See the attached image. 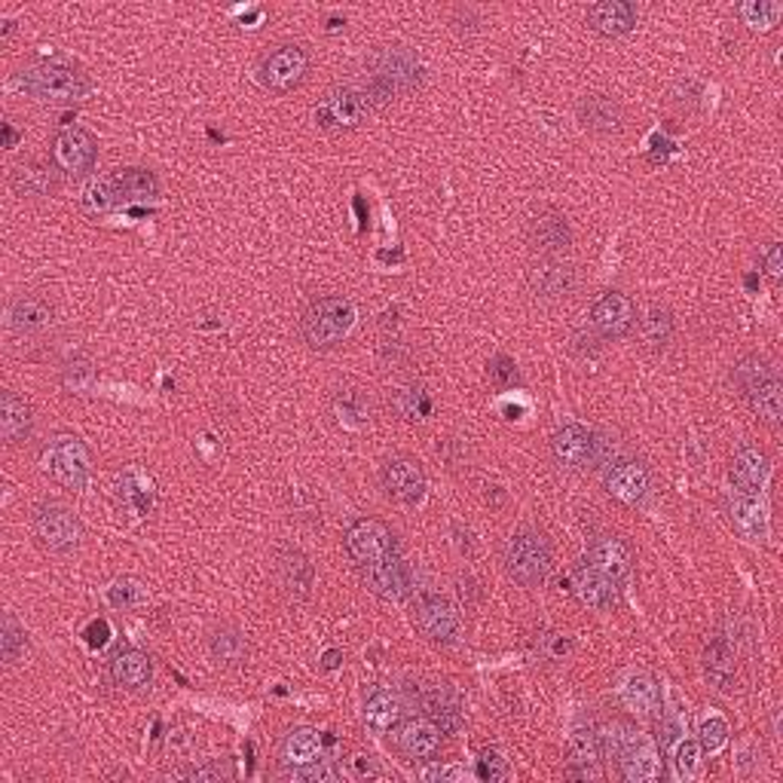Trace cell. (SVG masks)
<instances>
[{
    "mask_svg": "<svg viewBox=\"0 0 783 783\" xmlns=\"http://www.w3.org/2000/svg\"><path fill=\"white\" fill-rule=\"evenodd\" d=\"M15 90L31 95L34 102L68 105V102H80L86 95L90 80H86V74H80L77 68H71V65L49 61V65H34V68L15 77Z\"/></svg>",
    "mask_w": 783,
    "mask_h": 783,
    "instance_id": "1",
    "label": "cell"
},
{
    "mask_svg": "<svg viewBox=\"0 0 783 783\" xmlns=\"http://www.w3.org/2000/svg\"><path fill=\"white\" fill-rule=\"evenodd\" d=\"M355 328V306L347 297H322L303 313V340L313 349L340 347Z\"/></svg>",
    "mask_w": 783,
    "mask_h": 783,
    "instance_id": "2",
    "label": "cell"
},
{
    "mask_svg": "<svg viewBox=\"0 0 783 783\" xmlns=\"http://www.w3.org/2000/svg\"><path fill=\"white\" fill-rule=\"evenodd\" d=\"M505 570L517 585L539 587L551 573V545L536 529L514 533L505 548Z\"/></svg>",
    "mask_w": 783,
    "mask_h": 783,
    "instance_id": "3",
    "label": "cell"
},
{
    "mask_svg": "<svg viewBox=\"0 0 783 783\" xmlns=\"http://www.w3.org/2000/svg\"><path fill=\"white\" fill-rule=\"evenodd\" d=\"M31 529H34V539L40 542V548L52 551V554H71L80 545V536H83L74 512L65 509L61 502L37 505L34 517H31Z\"/></svg>",
    "mask_w": 783,
    "mask_h": 783,
    "instance_id": "4",
    "label": "cell"
},
{
    "mask_svg": "<svg viewBox=\"0 0 783 783\" xmlns=\"http://www.w3.org/2000/svg\"><path fill=\"white\" fill-rule=\"evenodd\" d=\"M46 475L68 490H83L90 478V451L77 435H59L49 441L44 453Z\"/></svg>",
    "mask_w": 783,
    "mask_h": 783,
    "instance_id": "5",
    "label": "cell"
},
{
    "mask_svg": "<svg viewBox=\"0 0 783 783\" xmlns=\"http://www.w3.org/2000/svg\"><path fill=\"white\" fill-rule=\"evenodd\" d=\"M413 618L422 636L435 646H453L459 640V612L444 594L437 591H422L413 603Z\"/></svg>",
    "mask_w": 783,
    "mask_h": 783,
    "instance_id": "6",
    "label": "cell"
},
{
    "mask_svg": "<svg viewBox=\"0 0 783 783\" xmlns=\"http://www.w3.org/2000/svg\"><path fill=\"white\" fill-rule=\"evenodd\" d=\"M306 71H309V56L303 52L301 46L285 44L260 61L257 80H260L264 90L285 95V92H294L301 86L306 80Z\"/></svg>",
    "mask_w": 783,
    "mask_h": 783,
    "instance_id": "7",
    "label": "cell"
},
{
    "mask_svg": "<svg viewBox=\"0 0 783 783\" xmlns=\"http://www.w3.org/2000/svg\"><path fill=\"white\" fill-rule=\"evenodd\" d=\"M52 166L59 168L68 178H83L95 168V156H98V141L92 132L80 129V126H68L59 136L52 138Z\"/></svg>",
    "mask_w": 783,
    "mask_h": 783,
    "instance_id": "8",
    "label": "cell"
},
{
    "mask_svg": "<svg viewBox=\"0 0 783 783\" xmlns=\"http://www.w3.org/2000/svg\"><path fill=\"white\" fill-rule=\"evenodd\" d=\"M343 545H347L349 558L355 560L359 566L398 554L395 533H392L383 521H377V517H359V521H352L347 536H343Z\"/></svg>",
    "mask_w": 783,
    "mask_h": 783,
    "instance_id": "9",
    "label": "cell"
},
{
    "mask_svg": "<svg viewBox=\"0 0 783 783\" xmlns=\"http://www.w3.org/2000/svg\"><path fill=\"white\" fill-rule=\"evenodd\" d=\"M551 451H554V456L563 466L570 468L600 466L603 453H606V441L594 435L582 422H570V425H563V429L554 432Z\"/></svg>",
    "mask_w": 783,
    "mask_h": 783,
    "instance_id": "10",
    "label": "cell"
},
{
    "mask_svg": "<svg viewBox=\"0 0 783 783\" xmlns=\"http://www.w3.org/2000/svg\"><path fill=\"white\" fill-rule=\"evenodd\" d=\"M367 114V98L359 90H334L328 92L313 110L318 129L325 132H349L364 120Z\"/></svg>",
    "mask_w": 783,
    "mask_h": 783,
    "instance_id": "11",
    "label": "cell"
},
{
    "mask_svg": "<svg viewBox=\"0 0 783 783\" xmlns=\"http://www.w3.org/2000/svg\"><path fill=\"white\" fill-rule=\"evenodd\" d=\"M386 496L401 505H420L425 499V471L413 456H389L379 468Z\"/></svg>",
    "mask_w": 783,
    "mask_h": 783,
    "instance_id": "12",
    "label": "cell"
},
{
    "mask_svg": "<svg viewBox=\"0 0 783 783\" xmlns=\"http://www.w3.org/2000/svg\"><path fill=\"white\" fill-rule=\"evenodd\" d=\"M362 570L364 585L371 587L377 597L389 603H401L410 597L413 591V573L407 566V560L401 554H392V558L374 560V563H364Z\"/></svg>",
    "mask_w": 783,
    "mask_h": 783,
    "instance_id": "13",
    "label": "cell"
},
{
    "mask_svg": "<svg viewBox=\"0 0 783 783\" xmlns=\"http://www.w3.org/2000/svg\"><path fill=\"white\" fill-rule=\"evenodd\" d=\"M618 771L621 778L631 783H652L662 774V753L655 747V740L648 735L633 732L631 738L624 740V747L616 753Z\"/></svg>",
    "mask_w": 783,
    "mask_h": 783,
    "instance_id": "14",
    "label": "cell"
},
{
    "mask_svg": "<svg viewBox=\"0 0 783 783\" xmlns=\"http://www.w3.org/2000/svg\"><path fill=\"white\" fill-rule=\"evenodd\" d=\"M591 325L606 340H618V337L631 334V328L636 325L633 301L621 291H606L591 306Z\"/></svg>",
    "mask_w": 783,
    "mask_h": 783,
    "instance_id": "15",
    "label": "cell"
},
{
    "mask_svg": "<svg viewBox=\"0 0 783 783\" xmlns=\"http://www.w3.org/2000/svg\"><path fill=\"white\" fill-rule=\"evenodd\" d=\"M527 282L529 291H533L536 297H542V301H563V297H570L575 291L579 276H575L573 264H566V260H560V257H542L539 264H533Z\"/></svg>",
    "mask_w": 783,
    "mask_h": 783,
    "instance_id": "16",
    "label": "cell"
},
{
    "mask_svg": "<svg viewBox=\"0 0 783 783\" xmlns=\"http://www.w3.org/2000/svg\"><path fill=\"white\" fill-rule=\"evenodd\" d=\"M600 732L594 725H579L570 735V747H566V774L579 778V781H591L600 774Z\"/></svg>",
    "mask_w": 783,
    "mask_h": 783,
    "instance_id": "17",
    "label": "cell"
},
{
    "mask_svg": "<svg viewBox=\"0 0 783 783\" xmlns=\"http://www.w3.org/2000/svg\"><path fill=\"white\" fill-rule=\"evenodd\" d=\"M616 698L633 713L640 716H648L658 710V679L646 674V670H624L621 677L616 679Z\"/></svg>",
    "mask_w": 783,
    "mask_h": 783,
    "instance_id": "18",
    "label": "cell"
},
{
    "mask_svg": "<svg viewBox=\"0 0 783 783\" xmlns=\"http://www.w3.org/2000/svg\"><path fill=\"white\" fill-rule=\"evenodd\" d=\"M529 245H533V252H539L545 257H560L573 245L570 221L560 211H542L529 224Z\"/></svg>",
    "mask_w": 783,
    "mask_h": 783,
    "instance_id": "19",
    "label": "cell"
},
{
    "mask_svg": "<svg viewBox=\"0 0 783 783\" xmlns=\"http://www.w3.org/2000/svg\"><path fill=\"white\" fill-rule=\"evenodd\" d=\"M587 560L594 570H600L603 575H609L612 582L628 579L633 570V554L624 539L618 536H597L591 548H587Z\"/></svg>",
    "mask_w": 783,
    "mask_h": 783,
    "instance_id": "20",
    "label": "cell"
},
{
    "mask_svg": "<svg viewBox=\"0 0 783 783\" xmlns=\"http://www.w3.org/2000/svg\"><path fill=\"white\" fill-rule=\"evenodd\" d=\"M420 708L425 713V720L437 725L441 735H459L463 725H466L463 704L451 689H425L420 694Z\"/></svg>",
    "mask_w": 783,
    "mask_h": 783,
    "instance_id": "21",
    "label": "cell"
},
{
    "mask_svg": "<svg viewBox=\"0 0 783 783\" xmlns=\"http://www.w3.org/2000/svg\"><path fill=\"white\" fill-rule=\"evenodd\" d=\"M570 587L579 600L591 609H612L616 606V582L600 570H594L591 563H579L570 573Z\"/></svg>",
    "mask_w": 783,
    "mask_h": 783,
    "instance_id": "22",
    "label": "cell"
},
{
    "mask_svg": "<svg viewBox=\"0 0 783 783\" xmlns=\"http://www.w3.org/2000/svg\"><path fill=\"white\" fill-rule=\"evenodd\" d=\"M704 674L720 689V692H735L738 689V652L725 640V636H713L704 648Z\"/></svg>",
    "mask_w": 783,
    "mask_h": 783,
    "instance_id": "23",
    "label": "cell"
},
{
    "mask_svg": "<svg viewBox=\"0 0 783 783\" xmlns=\"http://www.w3.org/2000/svg\"><path fill=\"white\" fill-rule=\"evenodd\" d=\"M587 25L600 37H624L636 28V7L628 0H600L587 10Z\"/></svg>",
    "mask_w": 783,
    "mask_h": 783,
    "instance_id": "24",
    "label": "cell"
},
{
    "mask_svg": "<svg viewBox=\"0 0 783 783\" xmlns=\"http://www.w3.org/2000/svg\"><path fill=\"white\" fill-rule=\"evenodd\" d=\"M7 322H10V328H13L15 334L37 337V334L52 328V306H49L44 297H37V294H22V297H15V301L10 303Z\"/></svg>",
    "mask_w": 783,
    "mask_h": 783,
    "instance_id": "25",
    "label": "cell"
},
{
    "mask_svg": "<svg viewBox=\"0 0 783 783\" xmlns=\"http://www.w3.org/2000/svg\"><path fill=\"white\" fill-rule=\"evenodd\" d=\"M769 453L762 451V447H756V444L740 447V451L735 453V459H732V481H735L740 493H753L756 496V493L766 487V481H769Z\"/></svg>",
    "mask_w": 783,
    "mask_h": 783,
    "instance_id": "26",
    "label": "cell"
},
{
    "mask_svg": "<svg viewBox=\"0 0 783 783\" xmlns=\"http://www.w3.org/2000/svg\"><path fill=\"white\" fill-rule=\"evenodd\" d=\"M579 120L591 132H600V136H612L621 129L624 122V110L618 105L612 95H603V92H591L579 102Z\"/></svg>",
    "mask_w": 783,
    "mask_h": 783,
    "instance_id": "27",
    "label": "cell"
},
{
    "mask_svg": "<svg viewBox=\"0 0 783 783\" xmlns=\"http://www.w3.org/2000/svg\"><path fill=\"white\" fill-rule=\"evenodd\" d=\"M395 747L407 759H432L441 750V732L429 720H407V723H398Z\"/></svg>",
    "mask_w": 783,
    "mask_h": 783,
    "instance_id": "28",
    "label": "cell"
},
{
    "mask_svg": "<svg viewBox=\"0 0 783 783\" xmlns=\"http://www.w3.org/2000/svg\"><path fill=\"white\" fill-rule=\"evenodd\" d=\"M606 490H609V496H616L624 505H640L648 493V471L633 459L616 463L612 471L606 475Z\"/></svg>",
    "mask_w": 783,
    "mask_h": 783,
    "instance_id": "29",
    "label": "cell"
},
{
    "mask_svg": "<svg viewBox=\"0 0 783 783\" xmlns=\"http://www.w3.org/2000/svg\"><path fill=\"white\" fill-rule=\"evenodd\" d=\"M728 517L732 524L738 529L744 539H753V542H766L769 536V517H766V509L762 502L753 496V493H735L728 499Z\"/></svg>",
    "mask_w": 783,
    "mask_h": 783,
    "instance_id": "30",
    "label": "cell"
},
{
    "mask_svg": "<svg viewBox=\"0 0 783 783\" xmlns=\"http://www.w3.org/2000/svg\"><path fill=\"white\" fill-rule=\"evenodd\" d=\"M34 429V413H31V405L15 395V392H3L0 395V437L7 444H19L25 441Z\"/></svg>",
    "mask_w": 783,
    "mask_h": 783,
    "instance_id": "31",
    "label": "cell"
},
{
    "mask_svg": "<svg viewBox=\"0 0 783 783\" xmlns=\"http://www.w3.org/2000/svg\"><path fill=\"white\" fill-rule=\"evenodd\" d=\"M401 698L392 692L389 686H377L371 689V694L364 698V725L374 728V732H389L395 725L401 723Z\"/></svg>",
    "mask_w": 783,
    "mask_h": 783,
    "instance_id": "32",
    "label": "cell"
},
{
    "mask_svg": "<svg viewBox=\"0 0 783 783\" xmlns=\"http://www.w3.org/2000/svg\"><path fill=\"white\" fill-rule=\"evenodd\" d=\"M377 83L386 92H405L413 90L420 83V65L407 52H392L383 56L377 68Z\"/></svg>",
    "mask_w": 783,
    "mask_h": 783,
    "instance_id": "33",
    "label": "cell"
},
{
    "mask_svg": "<svg viewBox=\"0 0 783 783\" xmlns=\"http://www.w3.org/2000/svg\"><path fill=\"white\" fill-rule=\"evenodd\" d=\"M110 677L122 689H144L153 677L151 658L138 648H122L110 662Z\"/></svg>",
    "mask_w": 783,
    "mask_h": 783,
    "instance_id": "34",
    "label": "cell"
},
{
    "mask_svg": "<svg viewBox=\"0 0 783 783\" xmlns=\"http://www.w3.org/2000/svg\"><path fill=\"white\" fill-rule=\"evenodd\" d=\"M322 759V735L316 728H291L282 740V762L288 769H303Z\"/></svg>",
    "mask_w": 783,
    "mask_h": 783,
    "instance_id": "35",
    "label": "cell"
},
{
    "mask_svg": "<svg viewBox=\"0 0 783 783\" xmlns=\"http://www.w3.org/2000/svg\"><path fill=\"white\" fill-rule=\"evenodd\" d=\"M110 178H114V187L120 196V206H126V202H151L160 194V182L148 168H117Z\"/></svg>",
    "mask_w": 783,
    "mask_h": 783,
    "instance_id": "36",
    "label": "cell"
},
{
    "mask_svg": "<svg viewBox=\"0 0 783 783\" xmlns=\"http://www.w3.org/2000/svg\"><path fill=\"white\" fill-rule=\"evenodd\" d=\"M747 398V405L753 407V413L759 417L762 422H769V425H778L783 417V383L778 377V371L769 374V377L762 379L759 386L744 395Z\"/></svg>",
    "mask_w": 783,
    "mask_h": 783,
    "instance_id": "37",
    "label": "cell"
},
{
    "mask_svg": "<svg viewBox=\"0 0 783 783\" xmlns=\"http://www.w3.org/2000/svg\"><path fill=\"white\" fill-rule=\"evenodd\" d=\"M10 184H13V190L19 196H34L37 199V196H49L56 190V172L46 163L31 160V163H22V166L13 168Z\"/></svg>",
    "mask_w": 783,
    "mask_h": 783,
    "instance_id": "38",
    "label": "cell"
},
{
    "mask_svg": "<svg viewBox=\"0 0 783 783\" xmlns=\"http://www.w3.org/2000/svg\"><path fill=\"white\" fill-rule=\"evenodd\" d=\"M279 582L291 597H306L313 587V563L303 558L301 551L288 548L279 554Z\"/></svg>",
    "mask_w": 783,
    "mask_h": 783,
    "instance_id": "39",
    "label": "cell"
},
{
    "mask_svg": "<svg viewBox=\"0 0 783 783\" xmlns=\"http://www.w3.org/2000/svg\"><path fill=\"white\" fill-rule=\"evenodd\" d=\"M640 334H643V343L648 349H655V352L670 347V340H674V316H670V309L658 306V303L646 306L643 318H640Z\"/></svg>",
    "mask_w": 783,
    "mask_h": 783,
    "instance_id": "40",
    "label": "cell"
},
{
    "mask_svg": "<svg viewBox=\"0 0 783 783\" xmlns=\"http://www.w3.org/2000/svg\"><path fill=\"white\" fill-rule=\"evenodd\" d=\"M334 420L343 429H364L371 422V401L359 389H340L331 401Z\"/></svg>",
    "mask_w": 783,
    "mask_h": 783,
    "instance_id": "41",
    "label": "cell"
},
{
    "mask_svg": "<svg viewBox=\"0 0 783 783\" xmlns=\"http://www.w3.org/2000/svg\"><path fill=\"white\" fill-rule=\"evenodd\" d=\"M209 648H211V658L218 664H226V667H236L248 658V640H245V633L236 631V628H218V631L209 636Z\"/></svg>",
    "mask_w": 783,
    "mask_h": 783,
    "instance_id": "42",
    "label": "cell"
},
{
    "mask_svg": "<svg viewBox=\"0 0 783 783\" xmlns=\"http://www.w3.org/2000/svg\"><path fill=\"white\" fill-rule=\"evenodd\" d=\"M120 206V196H117V187H114V178H92L83 194H80V209L92 214V218H102L107 211H114Z\"/></svg>",
    "mask_w": 783,
    "mask_h": 783,
    "instance_id": "43",
    "label": "cell"
},
{
    "mask_svg": "<svg viewBox=\"0 0 783 783\" xmlns=\"http://www.w3.org/2000/svg\"><path fill=\"white\" fill-rule=\"evenodd\" d=\"M392 407L405 417V420H425L432 413V395L422 386H401L392 395Z\"/></svg>",
    "mask_w": 783,
    "mask_h": 783,
    "instance_id": "44",
    "label": "cell"
},
{
    "mask_svg": "<svg viewBox=\"0 0 783 783\" xmlns=\"http://www.w3.org/2000/svg\"><path fill=\"white\" fill-rule=\"evenodd\" d=\"M0 652H3V662L10 667L22 662L25 652H28V633L10 612L3 616V628H0Z\"/></svg>",
    "mask_w": 783,
    "mask_h": 783,
    "instance_id": "45",
    "label": "cell"
},
{
    "mask_svg": "<svg viewBox=\"0 0 783 783\" xmlns=\"http://www.w3.org/2000/svg\"><path fill=\"white\" fill-rule=\"evenodd\" d=\"M781 13L783 7L774 3V0H747V3H740V19H744V25H750L753 31H771L778 25Z\"/></svg>",
    "mask_w": 783,
    "mask_h": 783,
    "instance_id": "46",
    "label": "cell"
},
{
    "mask_svg": "<svg viewBox=\"0 0 783 783\" xmlns=\"http://www.w3.org/2000/svg\"><path fill=\"white\" fill-rule=\"evenodd\" d=\"M701 756H704V750H701L698 738H686L682 735L674 744V771H677L679 781H692L694 774L701 771Z\"/></svg>",
    "mask_w": 783,
    "mask_h": 783,
    "instance_id": "47",
    "label": "cell"
},
{
    "mask_svg": "<svg viewBox=\"0 0 783 783\" xmlns=\"http://www.w3.org/2000/svg\"><path fill=\"white\" fill-rule=\"evenodd\" d=\"M698 744L704 753H720L725 744H728V723L723 716H708L701 728H698Z\"/></svg>",
    "mask_w": 783,
    "mask_h": 783,
    "instance_id": "48",
    "label": "cell"
},
{
    "mask_svg": "<svg viewBox=\"0 0 783 783\" xmlns=\"http://www.w3.org/2000/svg\"><path fill=\"white\" fill-rule=\"evenodd\" d=\"M107 603L114 609H136V606L144 603V587L132 582V579H120V582H114V585L107 587Z\"/></svg>",
    "mask_w": 783,
    "mask_h": 783,
    "instance_id": "49",
    "label": "cell"
},
{
    "mask_svg": "<svg viewBox=\"0 0 783 783\" xmlns=\"http://www.w3.org/2000/svg\"><path fill=\"white\" fill-rule=\"evenodd\" d=\"M475 774L487 783H499L505 781V774H509V762L496 753V750H481L478 756V766H475Z\"/></svg>",
    "mask_w": 783,
    "mask_h": 783,
    "instance_id": "50",
    "label": "cell"
},
{
    "mask_svg": "<svg viewBox=\"0 0 783 783\" xmlns=\"http://www.w3.org/2000/svg\"><path fill=\"white\" fill-rule=\"evenodd\" d=\"M65 386L68 389H90L92 379H95V371H92L90 359H71L65 364Z\"/></svg>",
    "mask_w": 783,
    "mask_h": 783,
    "instance_id": "51",
    "label": "cell"
},
{
    "mask_svg": "<svg viewBox=\"0 0 783 783\" xmlns=\"http://www.w3.org/2000/svg\"><path fill=\"white\" fill-rule=\"evenodd\" d=\"M291 778L294 781H306V783H331L337 781V771L328 759H318L313 766H303V769H291Z\"/></svg>",
    "mask_w": 783,
    "mask_h": 783,
    "instance_id": "52",
    "label": "cell"
},
{
    "mask_svg": "<svg viewBox=\"0 0 783 783\" xmlns=\"http://www.w3.org/2000/svg\"><path fill=\"white\" fill-rule=\"evenodd\" d=\"M490 379L496 383L499 389H509L514 379H517V371H514V362L509 355H496V359L490 362Z\"/></svg>",
    "mask_w": 783,
    "mask_h": 783,
    "instance_id": "53",
    "label": "cell"
},
{
    "mask_svg": "<svg viewBox=\"0 0 783 783\" xmlns=\"http://www.w3.org/2000/svg\"><path fill=\"white\" fill-rule=\"evenodd\" d=\"M468 778L463 766H432L422 771V781H463Z\"/></svg>",
    "mask_w": 783,
    "mask_h": 783,
    "instance_id": "54",
    "label": "cell"
},
{
    "mask_svg": "<svg viewBox=\"0 0 783 783\" xmlns=\"http://www.w3.org/2000/svg\"><path fill=\"white\" fill-rule=\"evenodd\" d=\"M762 264H766V272H769V279H781L783 272V252L778 242H771L769 248H766V255H762Z\"/></svg>",
    "mask_w": 783,
    "mask_h": 783,
    "instance_id": "55",
    "label": "cell"
},
{
    "mask_svg": "<svg viewBox=\"0 0 783 783\" xmlns=\"http://www.w3.org/2000/svg\"><path fill=\"white\" fill-rule=\"evenodd\" d=\"M349 766H352V771H355L359 778H377L379 774L377 762H374L371 756H355V759H349Z\"/></svg>",
    "mask_w": 783,
    "mask_h": 783,
    "instance_id": "56",
    "label": "cell"
},
{
    "mask_svg": "<svg viewBox=\"0 0 783 783\" xmlns=\"http://www.w3.org/2000/svg\"><path fill=\"white\" fill-rule=\"evenodd\" d=\"M340 662H343V652H340V648H331V652H325L322 667H325V670H334V667H340Z\"/></svg>",
    "mask_w": 783,
    "mask_h": 783,
    "instance_id": "57",
    "label": "cell"
},
{
    "mask_svg": "<svg viewBox=\"0 0 783 783\" xmlns=\"http://www.w3.org/2000/svg\"><path fill=\"white\" fill-rule=\"evenodd\" d=\"M13 141H15V132L7 126V148H13Z\"/></svg>",
    "mask_w": 783,
    "mask_h": 783,
    "instance_id": "58",
    "label": "cell"
}]
</instances>
